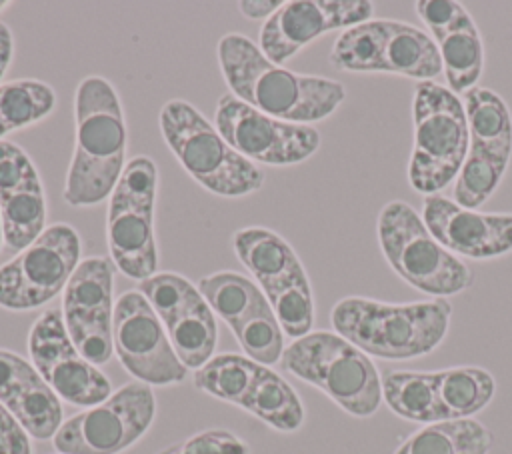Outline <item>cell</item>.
<instances>
[{"label":"cell","mask_w":512,"mask_h":454,"mask_svg":"<svg viewBox=\"0 0 512 454\" xmlns=\"http://www.w3.org/2000/svg\"><path fill=\"white\" fill-rule=\"evenodd\" d=\"M114 274L112 260L100 256L84 258L64 288L62 318L66 332L80 356L94 366L110 362L114 352Z\"/></svg>","instance_id":"cell-14"},{"label":"cell","mask_w":512,"mask_h":454,"mask_svg":"<svg viewBox=\"0 0 512 454\" xmlns=\"http://www.w3.org/2000/svg\"><path fill=\"white\" fill-rule=\"evenodd\" d=\"M138 292L158 314L180 362L202 368L214 356L218 328L200 290L180 274L158 272L138 282Z\"/></svg>","instance_id":"cell-12"},{"label":"cell","mask_w":512,"mask_h":454,"mask_svg":"<svg viewBox=\"0 0 512 454\" xmlns=\"http://www.w3.org/2000/svg\"><path fill=\"white\" fill-rule=\"evenodd\" d=\"M56 106L52 86L40 80H12L0 84V140L4 134L46 118Z\"/></svg>","instance_id":"cell-30"},{"label":"cell","mask_w":512,"mask_h":454,"mask_svg":"<svg viewBox=\"0 0 512 454\" xmlns=\"http://www.w3.org/2000/svg\"><path fill=\"white\" fill-rule=\"evenodd\" d=\"M452 304L446 298L388 304L362 296L338 300L330 322L342 338L382 360L430 354L448 334Z\"/></svg>","instance_id":"cell-3"},{"label":"cell","mask_w":512,"mask_h":454,"mask_svg":"<svg viewBox=\"0 0 512 454\" xmlns=\"http://www.w3.org/2000/svg\"><path fill=\"white\" fill-rule=\"evenodd\" d=\"M492 432L478 420H444L412 432L394 454H488Z\"/></svg>","instance_id":"cell-25"},{"label":"cell","mask_w":512,"mask_h":454,"mask_svg":"<svg viewBox=\"0 0 512 454\" xmlns=\"http://www.w3.org/2000/svg\"><path fill=\"white\" fill-rule=\"evenodd\" d=\"M414 8L432 34L450 28L468 12L462 4L454 0H418Z\"/></svg>","instance_id":"cell-34"},{"label":"cell","mask_w":512,"mask_h":454,"mask_svg":"<svg viewBox=\"0 0 512 454\" xmlns=\"http://www.w3.org/2000/svg\"><path fill=\"white\" fill-rule=\"evenodd\" d=\"M154 416L152 388L134 380L62 422L52 444L62 454H118L144 436Z\"/></svg>","instance_id":"cell-9"},{"label":"cell","mask_w":512,"mask_h":454,"mask_svg":"<svg viewBox=\"0 0 512 454\" xmlns=\"http://www.w3.org/2000/svg\"><path fill=\"white\" fill-rule=\"evenodd\" d=\"M0 220L8 248L22 252L42 232L46 196L28 154L10 140H0Z\"/></svg>","instance_id":"cell-18"},{"label":"cell","mask_w":512,"mask_h":454,"mask_svg":"<svg viewBox=\"0 0 512 454\" xmlns=\"http://www.w3.org/2000/svg\"><path fill=\"white\" fill-rule=\"evenodd\" d=\"M158 168L146 156L126 162L108 202L106 240L110 258L124 276L146 280L156 272L158 248L154 238V204Z\"/></svg>","instance_id":"cell-8"},{"label":"cell","mask_w":512,"mask_h":454,"mask_svg":"<svg viewBox=\"0 0 512 454\" xmlns=\"http://www.w3.org/2000/svg\"><path fill=\"white\" fill-rule=\"evenodd\" d=\"M0 404L32 438H54L62 426V406L56 392L30 362L8 350H0Z\"/></svg>","instance_id":"cell-19"},{"label":"cell","mask_w":512,"mask_h":454,"mask_svg":"<svg viewBox=\"0 0 512 454\" xmlns=\"http://www.w3.org/2000/svg\"><path fill=\"white\" fill-rule=\"evenodd\" d=\"M376 232L390 268L412 288L444 298L474 284V272L430 234L408 202H388L378 214Z\"/></svg>","instance_id":"cell-7"},{"label":"cell","mask_w":512,"mask_h":454,"mask_svg":"<svg viewBox=\"0 0 512 454\" xmlns=\"http://www.w3.org/2000/svg\"><path fill=\"white\" fill-rule=\"evenodd\" d=\"M368 0H290L284 2L260 28V50L282 66L318 36L372 20Z\"/></svg>","instance_id":"cell-16"},{"label":"cell","mask_w":512,"mask_h":454,"mask_svg":"<svg viewBox=\"0 0 512 454\" xmlns=\"http://www.w3.org/2000/svg\"><path fill=\"white\" fill-rule=\"evenodd\" d=\"M422 220L452 254L488 260L512 252V214L478 212L446 196L430 194L422 204Z\"/></svg>","instance_id":"cell-17"},{"label":"cell","mask_w":512,"mask_h":454,"mask_svg":"<svg viewBox=\"0 0 512 454\" xmlns=\"http://www.w3.org/2000/svg\"><path fill=\"white\" fill-rule=\"evenodd\" d=\"M262 368L248 356L218 354L194 372V386L218 400L240 406Z\"/></svg>","instance_id":"cell-29"},{"label":"cell","mask_w":512,"mask_h":454,"mask_svg":"<svg viewBox=\"0 0 512 454\" xmlns=\"http://www.w3.org/2000/svg\"><path fill=\"white\" fill-rule=\"evenodd\" d=\"M114 352L122 366L148 386L178 384L186 366L176 356L166 328L138 290L124 292L114 304Z\"/></svg>","instance_id":"cell-13"},{"label":"cell","mask_w":512,"mask_h":454,"mask_svg":"<svg viewBox=\"0 0 512 454\" xmlns=\"http://www.w3.org/2000/svg\"><path fill=\"white\" fill-rule=\"evenodd\" d=\"M6 6H8V2H4V0H0V10H2V8H6Z\"/></svg>","instance_id":"cell-38"},{"label":"cell","mask_w":512,"mask_h":454,"mask_svg":"<svg viewBox=\"0 0 512 454\" xmlns=\"http://www.w3.org/2000/svg\"><path fill=\"white\" fill-rule=\"evenodd\" d=\"M74 116L76 146L64 200L94 206L112 194L126 166V122L114 86L102 76H86L76 88Z\"/></svg>","instance_id":"cell-2"},{"label":"cell","mask_w":512,"mask_h":454,"mask_svg":"<svg viewBox=\"0 0 512 454\" xmlns=\"http://www.w3.org/2000/svg\"><path fill=\"white\" fill-rule=\"evenodd\" d=\"M382 400L396 416L410 422L434 424L446 420L438 398L436 372H386L382 378Z\"/></svg>","instance_id":"cell-24"},{"label":"cell","mask_w":512,"mask_h":454,"mask_svg":"<svg viewBox=\"0 0 512 454\" xmlns=\"http://www.w3.org/2000/svg\"><path fill=\"white\" fill-rule=\"evenodd\" d=\"M198 290L212 312L218 314L230 328L248 318L260 306L268 304L264 292L238 272L226 270L204 276L198 284Z\"/></svg>","instance_id":"cell-28"},{"label":"cell","mask_w":512,"mask_h":454,"mask_svg":"<svg viewBox=\"0 0 512 454\" xmlns=\"http://www.w3.org/2000/svg\"><path fill=\"white\" fill-rule=\"evenodd\" d=\"M230 330L250 360L262 366L280 362L284 352V332L270 304L260 306Z\"/></svg>","instance_id":"cell-31"},{"label":"cell","mask_w":512,"mask_h":454,"mask_svg":"<svg viewBox=\"0 0 512 454\" xmlns=\"http://www.w3.org/2000/svg\"><path fill=\"white\" fill-rule=\"evenodd\" d=\"M432 38L442 58V72L448 80V88L454 94L476 88L484 70V44L470 12L450 28L432 34Z\"/></svg>","instance_id":"cell-23"},{"label":"cell","mask_w":512,"mask_h":454,"mask_svg":"<svg viewBox=\"0 0 512 454\" xmlns=\"http://www.w3.org/2000/svg\"><path fill=\"white\" fill-rule=\"evenodd\" d=\"M438 398L446 420L472 418L484 410L496 394L492 374L478 366H454L436 370Z\"/></svg>","instance_id":"cell-27"},{"label":"cell","mask_w":512,"mask_h":454,"mask_svg":"<svg viewBox=\"0 0 512 454\" xmlns=\"http://www.w3.org/2000/svg\"><path fill=\"white\" fill-rule=\"evenodd\" d=\"M284 2L280 0H242L238 2V8L242 12V16L250 18V20H260V18H270Z\"/></svg>","instance_id":"cell-36"},{"label":"cell","mask_w":512,"mask_h":454,"mask_svg":"<svg viewBox=\"0 0 512 454\" xmlns=\"http://www.w3.org/2000/svg\"><path fill=\"white\" fill-rule=\"evenodd\" d=\"M216 52L230 94L272 118L292 124L318 122L346 98L342 82L286 70L242 34L222 36Z\"/></svg>","instance_id":"cell-1"},{"label":"cell","mask_w":512,"mask_h":454,"mask_svg":"<svg viewBox=\"0 0 512 454\" xmlns=\"http://www.w3.org/2000/svg\"><path fill=\"white\" fill-rule=\"evenodd\" d=\"M240 408L280 432H296L304 424V406L296 390L268 366L262 368Z\"/></svg>","instance_id":"cell-26"},{"label":"cell","mask_w":512,"mask_h":454,"mask_svg":"<svg viewBox=\"0 0 512 454\" xmlns=\"http://www.w3.org/2000/svg\"><path fill=\"white\" fill-rule=\"evenodd\" d=\"M414 144L408 162L410 186L438 194L460 172L470 146L466 110L458 94L434 80L418 82L412 98Z\"/></svg>","instance_id":"cell-6"},{"label":"cell","mask_w":512,"mask_h":454,"mask_svg":"<svg viewBox=\"0 0 512 454\" xmlns=\"http://www.w3.org/2000/svg\"><path fill=\"white\" fill-rule=\"evenodd\" d=\"M378 72L426 82L442 72V58L434 38L424 30L398 20H384Z\"/></svg>","instance_id":"cell-21"},{"label":"cell","mask_w":512,"mask_h":454,"mask_svg":"<svg viewBox=\"0 0 512 454\" xmlns=\"http://www.w3.org/2000/svg\"><path fill=\"white\" fill-rule=\"evenodd\" d=\"M160 454H250L244 440L230 430L212 428L178 442Z\"/></svg>","instance_id":"cell-33"},{"label":"cell","mask_w":512,"mask_h":454,"mask_svg":"<svg viewBox=\"0 0 512 454\" xmlns=\"http://www.w3.org/2000/svg\"><path fill=\"white\" fill-rule=\"evenodd\" d=\"M28 350L34 368L58 398L74 406H96L112 394L110 380L72 344L62 310L48 308L32 324Z\"/></svg>","instance_id":"cell-15"},{"label":"cell","mask_w":512,"mask_h":454,"mask_svg":"<svg viewBox=\"0 0 512 454\" xmlns=\"http://www.w3.org/2000/svg\"><path fill=\"white\" fill-rule=\"evenodd\" d=\"M158 122L180 166L212 194L238 198L264 186L262 170L240 156L190 102L168 100Z\"/></svg>","instance_id":"cell-5"},{"label":"cell","mask_w":512,"mask_h":454,"mask_svg":"<svg viewBox=\"0 0 512 454\" xmlns=\"http://www.w3.org/2000/svg\"><path fill=\"white\" fill-rule=\"evenodd\" d=\"M232 246L238 260L260 284L270 306L300 292V288H310L300 258L280 234L268 228H242L234 234Z\"/></svg>","instance_id":"cell-20"},{"label":"cell","mask_w":512,"mask_h":454,"mask_svg":"<svg viewBox=\"0 0 512 454\" xmlns=\"http://www.w3.org/2000/svg\"><path fill=\"white\" fill-rule=\"evenodd\" d=\"M0 454H30L28 432L12 416V412L0 404Z\"/></svg>","instance_id":"cell-35"},{"label":"cell","mask_w":512,"mask_h":454,"mask_svg":"<svg viewBox=\"0 0 512 454\" xmlns=\"http://www.w3.org/2000/svg\"><path fill=\"white\" fill-rule=\"evenodd\" d=\"M470 146L476 154L508 166L512 156V116L506 102L490 88H472L464 94Z\"/></svg>","instance_id":"cell-22"},{"label":"cell","mask_w":512,"mask_h":454,"mask_svg":"<svg viewBox=\"0 0 512 454\" xmlns=\"http://www.w3.org/2000/svg\"><path fill=\"white\" fill-rule=\"evenodd\" d=\"M504 172V164L476 154H468L454 182V202L464 208L476 210L498 188Z\"/></svg>","instance_id":"cell-32"},{"label":"cell","mask_w":512,"mask_h":454,"mask_svg":"<svg viewBox=\"0 0 512 454\" xmlns=\"http://www.w3.org/2000/svg\"><path fill=\"white\" fill-rule=\"evenodd\" d=\"M12 54H14L12 32L4 22H0V80L12 62Z\"/></svg>","instance_id":"cell-37"},{"label":"cell","mask_w":512,"mask_h":454,"mask_svg":"<svg viewBox=\"0 0 512 454\" xmlns=\"http://www.w3.org/2000/svg\"><path fill=\"white\" fill-rule=\"evenodd\" d=\"M280 364L316 386L344 412L372 416L382 404V376L370 356L336 332H310L284 348Z\"/></svg>","instance_id":"cell-4"},{"label":"cell","mask_w":512,"mask_h":454,"mask_svg":"<svg viewBox=\"0 0 512 454\" xmlns=\"http://www.w3.org/2000/svg\"><path fill=\"white\" fill-rule=\"evenodd\" d=\"M80 264V236L68 224H50L12 260L0 266V306L38 308L64 292Z\"/></svg>","instance_id":"cell-10"},{"label":"cell","mask_w":512,"mask_h":454,"mask_svg":"<svg viewBox=\"0 0 512 454\" xmlns=\"http://www.w3.org/2000/svg\"><path fill=\"white\" fill-rule=\"evenodd\" d=\"M214 122L220 136L250 162L290 166L308 160L320 146L314 126L272 118L230 92L218 98Z\"/></svg>","instance_id":"cell-11"},{"label":"cell","mask_w":512,"mask_h":454,"mask_svg":"<svg viewBox=\"0 0 512 454\" xmlns=\"http://www.w3.org/2000/svg\"><path fill=\"white\" fill-rule=\"evenodd\" d=\"M2 240H4V238H2V220H0V244H2Z\"/></svg>","instance_id":"cell-39"}]
</instances>
